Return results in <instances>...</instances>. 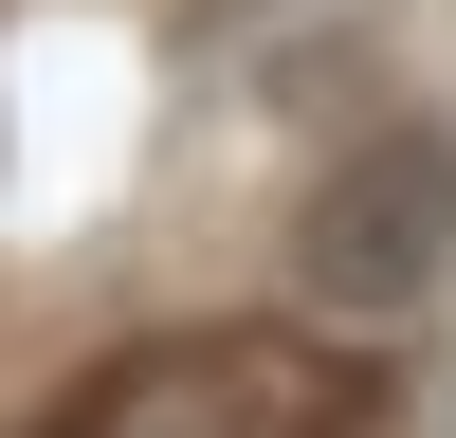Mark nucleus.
<instances>
[{
  "label": "nucleus",
  "instance_id": "nucleus-1",
  "mask_svg": "<svg viewBox=\"0 0 456 438\" xmlns=\"http://www.w3.org/2000/svg\"><path fill=\"white\" fill-rule=\"evenodd\" d=\"M37 438H365V365L311 328H183V347H128Z\"/></svg>",
  "mask_w": 456,
  "mask_h": 438
},
{
  "label": "nucleus",
  "instance_id": "nucleus-2",
  "mask_svg": "<svg viewBox=\"0 0 456 438\" xmlns=\"http://www.w3.org/2000/svg\"><path fill=\"white\" fill-rule=\"evenodd\" d=\"M438 238H456V146L384 128L365 165H329V201H311V292L329 311H402V292L438 274Z\"/></svg>",
  "mask_w": 456,
  "mask_h": 438
}]
</instances>
